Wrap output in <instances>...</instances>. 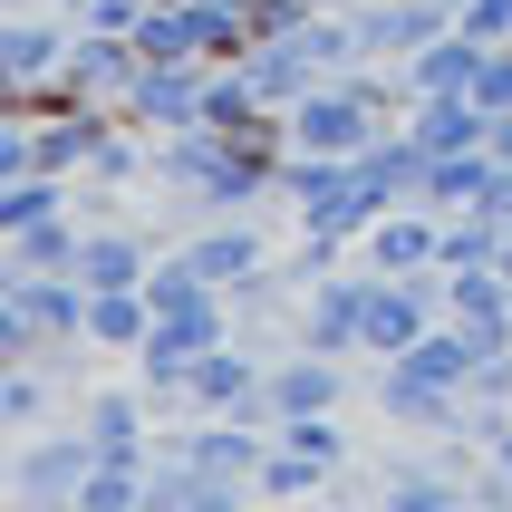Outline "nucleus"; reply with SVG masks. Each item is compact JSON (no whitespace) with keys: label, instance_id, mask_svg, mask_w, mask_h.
I'll return each instance as SVG.
<instances>
[{"label":"nucleus","instance_id":"2","mask_svg":"<svg viewBox=\"0 0 512 512\" xmlns=\"http://www.w3.org/2000/svg\"><path fill=\"white\" fill-rule=\"evenodd\" d=\"M87 474H97V435H87V426H58V435L29 426L20 435V464H10V503H20V512H78Z\"/></svg>","mask_w":512,"mask_h":512},{"label":"nucleus","instance_id":"1","mask_svg":"<svg viewBox=\"0 0 512 512\" xmlns=\"http://www.w3.org/2000/svg\"><path fill=\"white\" fill-rule=\"evenodd\" d=\"M290 155H368L387 126H406V116H387L368 97L358 78H329V87H310V97H290Z\"/></svg>","mask_w":512,"mask_h":512},{"label":"nucleus","instance_id":"9","mask_svg":"<svg viewBox=\"0 0 512 512\" xmlns=\"http://www.w3.org/2000/svg\"><path fill=\"white\" fill-rule=\"evenodd\" d=\"M78 242H87V223H78V203H68V213H49V223L10 232V261H0V271H78Z\"/></svg>","mask_w":512,"mask_h":512},{"label":"nucleus","instance_id":"7","mask_svg":"<svg viewBox=\"0 0 512 512\" xmlns=\"http://www.w3.org/2000/svg\"><path fill=\"white\" fill-rule=\"evenodd\" d=\"M406 126H416L426 155H474V145L493 136V107H484V97H416Z\"/></svg>","mask_w":512,"mask_h":512},{"label":"nucleus","instance_id":"4","mask_svg":"<svg viewBox=\"0 0 512 512\" xmlns=\"http://www.w3.org/2000/svg\"><path fill=\"white\" fill-rule=\"evenodd\" d=\"M406 78H416V97H484V78H493V39H474V29H445V39H426V49L406 58Z\"/></svg>","mask_w":512,"mask_h":512},{"label":"nucleus","instance_id":"5","mask_svg":"<svg viewBox=\"0 0 512 512\" xmlns=\"http://www.w3.org/2000/svg\"><path fill=\"white\" fill-rule=\"evenodd\" d=\"M339 397H348V358L300 339H290V358H271V416H329Z\"/></svg>","mask_w":512,"mask_h":512},{"label":"nucleus","instance_id":"11","mask_svg":"<svg viewBox=\"0 0 512 512\" xmlns=\"http://www.w3.org/2000/svg\"><path fill=\"white\" fill-rule=\"evenodd\" d=\"M493 464H503V484H512V435H503V445H493Z\"/></svg>","mask_w":512,"mask_h":512},{"label":"nucleus","instance_id":"10","mask_svg":"<svg viewBox=\"0 0 512 512\" xmlns=\"http://www.w3.org/2000/svg\"><path fill=\"white\" fill-rule=\"evenodd\" d=\"M39 416H49V358H29V368H10V377H0V426H10V435H29Z\"/></svg>","mask_w":512,"mask_h":512},{"label":"nucleus","instance_id":"6","mask_svg":"<svg viewBox=\"0 0 512 512\" xmlns=\"http://www.w3.org/2000/svg\"><path fill=\"white\" fill-rule=\"evenodd\" d=\"M145 387H107V397H87L78 406V426L97 435V455H116V464H155V445H145Z\"/></svg>","mask_w":512,"mask_h":512},{"label":"nucleus","instance_id":"8","mask_svg":"<svg viewBox=\"0 0 512 512\" xmlns=\"http://www.w3.org/2000/svg\"><path fill=\"white\" fill-rule=\"evenodd\" d=\"M184 252L203 261V281H223V290H242L252 271H271V242H261L252 223H232V213H213V232H194Z\"/></svg>","mask_w":512,"mask_h":512},{"label":"nucleus","instance_id":"3","mask_svg":"<svg viewBox=\"0 0 512 512\" xmlns=\"http://www.w3.org/2000/svg\"><path fill=\"white\" fill-rule=\"evenodd\" d=\"M68 49H78V20L58 29V20H39V10H10V29H0V78H10V107L49 97V87L68 78Z\"/></svg>","mask_w":512,"mask_h":512}]
</instances>
